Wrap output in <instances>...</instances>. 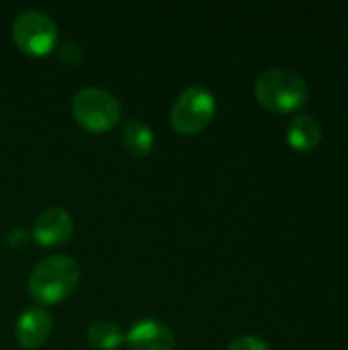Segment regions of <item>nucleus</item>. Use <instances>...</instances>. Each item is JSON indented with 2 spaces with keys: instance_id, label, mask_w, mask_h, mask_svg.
Instances as JSON below:
<instances>
[{
  "instance_id": "obj_11",
  "label": "nucleus",
  "mask_w": 348,
  "mask_h": 350,
  "mask_svg": "<svg viewBox=\"0 0 348 350\" xmlns=\"http://www.w3.org/2000/svg\"><path fill=\"white\" fill-rule=\"evenodd\" d=\"M86 338H88L90 347L96 350H117L125 342L121 328L111 320L92 322L86 330Z\"/></svg>"
},
{
  "instance_id": "obj_12",
  "label": "nucleus",
  "mask_w": 348,
  "mask_h": 350,
  "mask_svg": "<svg viewBox=\"0 0 348 350\" xmlns=\"http://www.w3.org/2000/svg\"><path fill=\"white\" fill-rule=\"evenodd\" d=\"M228 350H271V347L267 345V340L246 334V336H238L236 340H232Z\"/></svg>"
},
{
  "instance_id": "obj_13",
  "label": "nucleus",
  "mask_w": 348,
  "mask_h": 350,
  "mask_svg": "<svg viewBox=\"0 0 348 350\" xmlns=\"http://www.w3.org/2000/svg\"><path fill=\"white\" fill-rule=\"evenodd\" d=\"M82 47L76 43V41H66L62 47H59V59L62 62H68V64H80L82 59Z\"/></svg>"
},
{
  "instance_id": "obj_7",
  "label": "nucleus",
  "mask_w": 348,
  "mask_h": 350,
  "mask_svg": "<svg viewBox=\"0 0 348 350\" xmlns=\"http://www.w3.org/2000/svg\"><path fill=\"white\" fill-rule=\"evenodd\" d=\"M53 330V318L45 308L31 306L27 308L14 326V336L21 347L25 349H39L41 345L47 342Z\"/></svg>"
},
{
  "instance_id": "obj_14",
  "label": "nucleus",
  "mask_w": 348,
  "mask_h": 350,
  "mask_svg": "<svg viewBox=\"0 0 348 350\" xmlns=\"http://www.w3.org/2000/svg\"><path fill=\"white\" fill-rule=\"evenodd\" d=\"M27 240H29V236L23 228H12L6 234V244L10 248H23V246H27Z\"/></svg>"
},
{
  "instance_id": "obj_9",
  "label": "nucleus",
  "mask_w": 348,
  "mask_h": 350,
  "mask_svg": "<svg viewBox=\"0 0 348 350\" xmlns=\"http://www.w3.org/2000/svg\"><path fill=\"white\" fill-rule=\"evenodd\" d=\"M322 142V125L312 115H295L287 127V144L295 152H312Z\"/></svg>"
},
{
  "instance_id": "obj_5",
  "label": "nucleus",
  "mask_w": 348,
  "mask_h": 350,
  "mask_svg": "<svg viewBox=\"0 0 348 350\" xmlns=\"http://www.w3.org/2000/svg\"><path fill=\"white\" fill-rule=\"evenodd\" d=\"M12 39L18 49L29 55H47L55 47L57 25L47 12L27 8L12 23Z\"/></svg>"
},
{
  "instance_id": "obj_8",
  "label": "nucleus",
  "mask_w": 348,
  "mask_h": 350,
  "mask_svg": "<svg viewBox=\"0 0 348 350\" xmlns=\"http://www.w3.org/2000/svg\"><path fill=\"white\" fill-rule=\"evenodd\" d=\"M125 345L129 350H174V334L164 322L146 318L129 328Z\"/></svg>"
},
{
  "instance_id": "obj_10",
  "label": "nucleus",
  "mask_w": 348,
  "mask_h": 350,
  "mask_svg": "<svg viewBox=\"0 0 348 350\" xmlns=\"http://www.w3.org/2000/svg\"><path fill=\"white\" fill-rule=\"evenodd\" d=\"M121 146L125 148L127 154L144 158V156L152 154V150L156 146L154 129L150 125H146L144 121L129 119V121H125V125L121 129Z\"/></svg>"
},
{
  "instance_id": "obj_2",
  "label": "nucleus",
  "mask_w": 348,
  "mask_h": 350,
  "mask_svg": "<svg viewBox=\"0 0 348 350\" xmlns=\"http://www.w3.org/2000/svg\"><path fill=\"white\" fill-rule=\"evenodd\" d=\"M254 96L267 111L285 115L302 109L308 103L310 88L297 72L289 68H273L256 78Z\"/></svg>"
},
{
  "instance_id": "obj_3",
  "label": "nucleus",
  "mask_w": 348,
  "mask_h": 350,
  "mask_svg": "<svg viewBox=\"0 0 348 350\" xmlns=\"http://www.w3.org/2000/svg\"><path fill=\"white\" fill-rule=\"evenodd\" d=\"M72 113L84 129L92 133H105L111 131L121 119V103L107 88L86 86L76 92L72 100Z\"/></svg>"
},
{
  "instance_id": "obj_4",
  "label": "nucleus",
  "mask_w": 348,
  "mask_h": 350,
  "mask_svg": "<svg viewBox=\"0 0 348 350\" xmlns=\"http://www.w3.org/2000/svg\"><path fill=\"white\" fill-rule=\"evenodd\" d=\"M215 96L201 84L187 86L170 109V125L180 135H195L203 131L215 115Z\"/></svg>"
},
{
  "instance_id": "obj_1",
  "label": "nucleus",
  "mask_w": 348,
  "mask_h": 350,
  "mask_svg": "<svg viewBox=\"0 0 348 350\" xmlns=\"http://www.w3.org/2000/svg\"><path fill=\"white\" fill-rule=\"evenodd\" d=\"M80 281V265L68 254L43 258L29 275V293L43 306L68 299Z\"/></svg>"
},
{
  "instance_id": "obj_6",
  "label": "nucleus",
  "mask_w": 348,
  "mask_h": 350,
  "mask_svg": "<svg viewBox=\"0 0 348 350\" xmlns=\"http://www.w3.org/2000/svg\"><path fill=\"white\" fill-rule=\"evenodd\" d=\"M74 234V219L62 207H49L41 211L33 224V238L39 246H59Z\"/></svg>"
}]
</instances>
